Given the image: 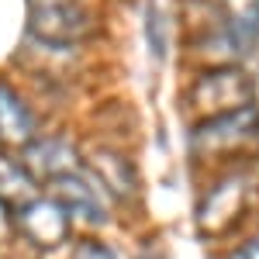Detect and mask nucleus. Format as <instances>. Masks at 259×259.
I'll use <instances>...</instances> for the list:
<instances>
[{
	"label": "nucleus",
	"mask_w": 259,
	"mask_h": 259,
	"mask_svg": "<svg viewBox=\"0 0 259 259\" xmlns=\"http://www.w3.org/2000/svg\"><path fill=\"white\" fill-rule=\"evenodd\" d=\"M31 38L52 49H69L94 35V14L83 0H28Z\"/></svg>",
	"instance_id": "obj_1"
},
{
	"label": "nucleus",
	"mask_w": 259,
	"mask_h": 259,
	"mask_svg": "<svg viewBox=\"0 0 259 259\" xmlns=\"http://www.w3.org/2000/svg\"><path fill=\"white\" fill-rule=\"evenodd\" d=\"M256 139H259V107L249 104L242 111H228L218 118L197 121V128L190 132V152H194V159H221V156L242 152Z\"/></svg>",
	"instance_id": "obj_2"
},
{
	"label": "nucleus",
	"mask_w": 259,
	"mask_h": 259,
	"mask_svg": "<svg viewBox=\"0 0 259 259\" xmlns=\"http://www.w3.org/2000/svg\"><path fill=\"white\" fill-rule=\"evenodd\" d=\"M256 183L245 169H235L228 177H221L197 204V232L204 239H218L228 235L249 211V200H252Z\"/></svg>",
	"instance_id": "obj_3"
},
{
	"label": "nucleus",
	"mask_w": 259,
	"mask_h": 259,
	"mask_svg": "<svg viewBox=\"0 0 259 259\" xmlns=\"http://www.w3.org/2000/svg\"><path fill=\"white\" fill-rule=\"evenodd\" d=\"M252 94L256 90H252L249 73H242V69H211V73H204L190 87L187 104L194 111H200L204 118H218V114H228V111L249 107L252 104Z\"/></svg>",
	"instance_id": "obj_4"
},
{
	"label": "nucleus",
	"mask_w": 259,
	"mask_h": 259,
	"mask_svg": "<svg viewBox=\"0 0 259 259\" xmlns=\"http://www.w3.org/2000/svg\"><path fill=\"white\" fill-rule=\"evenodd\" d=\"M14 228L38 249H56L69 235V211L56 197H35L14 211Z\"/></svg>",
	"instance_id": "obj_5"
},
{
	"label": "nucleus",
	"mask_w": 259,
	"mask_h": 259,
	"mask_svg": "<svg viewBox=\"0 0 259 259\" xmlns=\"http://www.w3.org/2000/svg\"><path fill=\"white\" fill-rule=\"evenodd\" d=\"M52 197L59 200L73 218L87 221V225H104L107 221V190L80 169L52 180Z\"/></svg>",
	"instance_id": "obj_6"
},
{
	"label": "nucleus",
	"mask_w": 259,
	"mask_h": 259,
	"mask_svg": "<svg viewBox=\"0 0 259 259\" xmlns=\"http://www.w3.org/2000/svg\"><path fill=\"white\" fill-rule=\"evenodd\" d=\"M24 166H28V173L35 180H59L66 173H76L80 169V156H76V149L69 145L66 139L59 135H52V139H35L28 149H24Z\"/></svg>",
	"instance_id": "obj_7"
},
{
	"label": "nucleus",
	"mask_w": 259,
	"mask_h": 259,
	"mask_svg": "<svg viewBox=\"0 0 259 259\" xmlns=\"http://www.w3.org/2000/svg\"><path fill=\"white\" fill-rule=\"evenodd\" d=\"M35 139L38 135H35V114H31V107L21 100V94L11 83L0 80V145L28 149Z\"/></svg>",
	"instance_id": "obj_8"
},
{
	"label": "nucleus",
	"mask_w": 259,
	"mask_h": 259,
	"mask_svg": "<svg viewBox=\"0 0 259 259\" xmlns=\"http://www.w3.org/2000/svg\"><path fill=\"white\" fill-rule=\"evenodd\" d=\"M38 197V180L28 173V166L7 152H0V207H24Z\"/></svg>",
	"instance_id": "obj_9"
},
{
	"label": "nucleus",
	"mask_w": 259,
	"mask_h": 259,
	"mask_svg": "<svg viewBox=\"0 0 259 259\" xmlns=\"http://www.w3.org/2000/svg\"><path fill=\"white\" fill-rule=\"evenodd\" d=\"M90 169H94V180L107 194H114V197H128L135 190V169H132V162L124 159V156H118V152H111V149H97L90 156Z\"/></svg>",
	"instance_id": "obj_10"
},
{
	"label": "nucleus",
	"mask_w": 259,
	"mask_h": 259,
	"mask_svg": "<svg viewBox=\"0 0 259 259\" xmlns=\"http://www.w3.org/2000/svg\"><path fill=\"white\" fill-rule=\"evenodd\" d=\"M225 11V24H232L242 35H252L259 28V0H218Z\"/></svg>",
	"instance_id": "obj_11"
},
{
	"label": "nucleus",
	"mask_w": 259,
	"mask_h": 259,
	"mask_svg": "<svg viewBox=\"0 0 259 259\" xmlns=\"http://www.w3.org/2000/svg\"><path fill=\"white\" fill-rule=\"evenodd\" d=\"M73 259H114V252L104 245V242H94V239H83L80 245H76V252H73Z\"/></svg>",
	"instance_id": "obj_12"
},
{
	"label": "nucleus",
	"mask_w": 259,
	"mask_h": 259,
	"mask_svg": "<svg viewBox=\"0 0 259 259\" xmlns=\"http://www.w3.org/2000/svg\"><path fill=\"white\" fill-rule=\"evenodd\" d=\"M225 259H259V235H256V239H249L245 245H239V249H232Z\"/></svg>",
	"instance_id": "obj_13"
},
{
	"label": "nucleus",
	"mask_w": 259,
	"mask_h": 259,
	"mask_svg": "<svg viewBox=\"0 0 259 259\" xmlns=\"http://www.w3.org/2000/svg\"><path fill=\"white\" fill-rule=\"evenodd\" d=\"M139 259H159V256H156V252H142Z\"/></svg>",
	"instance_id": "obj_14"
}]
</instances>
